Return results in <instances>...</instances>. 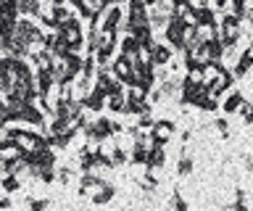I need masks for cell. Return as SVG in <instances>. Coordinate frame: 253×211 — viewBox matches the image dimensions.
I'll use <instances>...</instances> for the list:
<instances>
[{
	"label": "cell",
	"instance_id": "obj_1",
	"mask_svg": "<svg viewBox=\"0 0 253 211\" xmlns=\"http://www.w3.org/2000/svg\"><path fill=\"white\" fill-rule=\"evenodd\" d=\"M206 95H209V84H198V82H185V80H182L177 103L185 106V108L187 106H198Z\"/></svg>",
	"mask_w": 253,
	"mask_h": 211
},
{
	"label": "cell",
	"instance_id": "obj_2",
	"mask_svg": "<svg viewBox=\"0 0 253 211\" xmlns=\"http://www.w3.org/2000/svg\"><path fill=\"white\" fill-rule=\"evenodd\" d=\"M185 24H182L179 16H169V21H166L164 27V42H169L174 53H179L182 48H185Z\"/></svg>",
	"mask_w": 253,
	"mask_h": 211
},
{
	"label": "cell",
	"instance_id": "obj_3",
	"mask_svg": "<svg viewBox=\"0 0 253 211\" xmlns=\"http://www.w3.org/2000/svg\"><path fill=\"white\" fill-rule=\"evenodd\" d=\"M177 135V124L171 119H156L153 127H150V143L158 145H169V140Z\"/></svg>",
	"mask_w": 253,
	"mask_h": 211
},
{
	"label": "cell",
	"instance_id": "obj_4",
	"mask_svg": "<svg viewBox=\"0 0 253 211\" xmlns=\"http://www.w3.org/2000/svg\"><path fill=\"white\" fill-rule=\"evenodd\" d=\"M232 84H237L235 77H232V72H229V69H221V72L209 82V92H211L213 98H221L229 87H232Z\"/></svg>",
	"mask_w": 253,
	"mask_h": 211
},
{
	"label": "cell",
	"instance_id": "obj_5",
	"mask_svg": "<svg viewBox=\"0 0 253 211\" xmlns=\"http://www.w3.org/2000/svg\"><path fill=\"white\" fill-rule=\"evenodd\" d=\"M245 100V95L237 87H229L227 92H224V100L219 103V108L224 111V116H235L237 111H240V103Z\"/></svg>",
	"mask_w": 253,
	"mask_h": 211
},
{
	"label": "cell",
	"instance_id": "obj_6",
	"mask_svg": "<svg viewBox=\"0 0 253 211\" xmlns=\"http://www.w3.org/2000/svg\"><path fill=\"white\" fill-rule=\"evenodd\" d=\"M103 182H106V177L100 174L98 169H92V171H82V177H79V195H90L95 187H100Z\"/></svg>",
	"mask_w": 253,
	"mask_h": 211
},
{
	"label": "cell",
	"instance_id": "obj_7",
	"mask_svg": "<svg viewBox=\"0 0 253 211\" xmlns=\"http://www.w3.org/2000/svg\"><path fill=\"white\" fill-rule=\"evenodd\" d=\"M174 58V48L169 42H156L153 48H150V64L156 69L158 66H169V61Z\"/></svg>",
	"mask_w": 253,
	"mask_h": 211
},
{
	"label": "cell",
	"instance_id": "obj_8",
	"mask_svg": "<svg viewBox=\"0 0 253 211\" xmlns=\"http://www.w3.org/2000/svg\"><path fill=\"white\" fill-rule=\"evenodd\" d=\"M166 145H158V143H150L148 145V161H145V169H164L166 167Z\"/></svg>",
	"mask_w": 253,
	"mask_h": 211
},
{
	"label": "cell",
	"instance_id": "obj_9",
	"mask_svg": "<svg viewBox=\"0 0 253 211\" xmlns=\"http://www.w3.org/2000/svg\"><path fill=\"white\" fill-rule=\"evenodd\" d=\"M82 106H84V111H92V114H100L103 108H106V95H103L100 90H90L87 95L82 98Z\"/></svg>",
	"mask_w": 253,
	"mask_h": 211
},
{
	"label": "cell",
	"instance_id": "obj_10",
	"mask_svg": "<svg viewBox=\"0 0 253 211\" xmlns=\"http://www.w3.org/2000/svg\"><path fill=\"white\" fill-rule=\"evenodd\" d=\"M116 198V185L111 182H103L100 187H95V193L90 195V201L95 203V206H103V203H111Z\"/></svg>",
	"mask_w": 253,
	"mask_h": 211
},
{
	"label": "cell",
	"instance_id": "obj_11",
	"mask_svg": "<svg viewBox=\"0 0 253 211\" xmlns=\"http://www.w3.org/2000/svg\"><path fill=\"white\" fill-rule=\"evenodd\" d=\"M16 8H19V16L37 19L40 11H42V0H16Z\"/></svg>",
	"mask_w": 253,
	"mask_h": 211
},
{
	"label": "cell",
	"instance_id": "obj_12",
	"mask_svg": "<svg viewBox=\"0 0 253 211\" xmlns=\"http://www.w3.org/2000/svg\"><path fill=\"white\" fill-rule=\"evenodd\" d=\"M21 190V174H13V171H5L0 177V193H16Z\"/></svg>",
	"mask_w": 253,
	"mask_h": 211
},
{
	"label": "cell",
	"instance_id": "obj_13",
	"mask_svg": "<svg viewBox=\"0 0 253 211\" xmlns=\"http://www.w3.org/2000/svg\"><path fill=\"white\" fill-rule=\"evenodd\" d=\"M106 108H108L111 114H124V108H126L124 90L122 92H114V95H106Z\"/></svg>",
	"mask_w": 253,
	"mask_h": 211
},
{
	"label": "cell",
	"instance_id": "obj_14",
	"mask_svg": "<svg viewBox=\"0 0 253 211\" xmlns=\"http://www.w3.org/2000/svg\"><path fill=\"white\" fill-rule=\"evenodd\" d=\"M145 161H148V145L132 143V148H129V164H134V167H145Z\"/></svg>",
	"mask_w": 253,
	"mask_h": 211
},
{
	"label": "cell",
	"instance_id": "obj_15",
	"mask_svg": "<svg viewBox=\"0 0 253 211\" xmlns=\"http://www.w3.org/2000/svg\"><path fill=\"white\" fill-rule=\"evenodd\" d=\"M193 169H195V159L190 153H185V156H179V161H177V177H190L193 174Z\"/></svg>",
	"mask_w": 253,
	"mask_h": 211
},
{
	"label": "cell",
	"instance_id": "obj_16",
	"mask_svg": "<svg viewBox=\"0 0 253 211\" xmlns=\"http://www.w3.org/2000/svg\"><path fill=\"white\" fill-rule=\"evenodd\" d=\"M185 82H198V84H206L203 80V64H193L185 69V77H182Z\"/></svg>",
	"mask_w": 253,
	"mask_h": 211
},
{
	"label": "cell",
	"instance_id": "obj_17",
	"mask_svg": "<svg viewBox=\"0 0 253 211\" xmlns=\"http://www.w3.org/2000/svg\"><path fill=\"white\" fill-rule=\"evenodd\" d=\"M221 69H224V66H221V61H206V64H203V80H206V84H209L213 77L221 72Z\"/></svg>",
	"mask_w": 253,
	"mask_h": 211
},
{
	"label": "cell",
	"instance_id": "obj_18",
	"mask_svg": "<svg viewBox=\"0 0 253 211\" xmlns=\"http://www.w3.org/2000/svg\"><path fill=\"white\" fill-rule=\"evenodd\" d=\"M195 108H201V111H206V114H213V111H219V98H213L211 92H209V95H206Z\"/></svg>",
	"mask_w": 253,
	"mask_h": 211
},
{
	"label": "cell",
	"instance_id": "obj_19",
	"mask_svg": "<svg viewBox=\"0 0 253 211\" xmlns=\"http://www.w3.org/2000/svg\"><path fill=\"white\" fill-rule=\"evenodd\" d=\"M211 127L216 129L224 140H229V135H232V132H229V122H227V116H219V119H213V122H211Z\"/></svg>",
	"mask_w": 253,
	"mask_h": 211
},
{
	"label": "cell",
	"instance_id": "obj_20",
	"mask_svg": "<svg viewBox=\"0 0 253 211\" xmlns=\"http://www.w3.org/2000/svg\"><path fill=\"white\" fill-rule=\"evenodd\" d=\"M229 209H235V211H245V209H248V201H245V190H243V187H237V190H235V201L229 203Z\"/></svg>",
	"mask_w": 253,
	"mask_h": 211
},
{
	"label": "cell",
	"instance_id": "obj_21",
	"mask_svg": "<svg viewBox=\"0 0 253 211\" xmlns=\"http://www.w3.org/2000/svg\"><path fill=\"white\" fill-rule=\"evenodd\" d=\"M169 206H171V209H179V211H187V209H190V203H187L185 198H182L179 187H177V190L171 193V198H169Z\"/></svg>",
	"mask_w": 253,
	"mask_h": 211
},
{
	"label": "cell",
	"instance_id": "obj_22",
	"mask_svg": "<svg viewBox=\"0 0 253 211\" xmlns=\"http://www.w3.org/2000/svg\"><path fill=\"white\" fill-rule=\"evenodd\" d=\"M164 100H166V98H164V92H161V87H158V84L148 90V103H150V106H161Z\"/></svg>",
	"mask_w": 253,
	"mask_h": 211
},
{
	"label": "cell",
	"instance_id": "obj_23",
	"mask_svg": "<svg viewBox=\"0 0 253 211\" xmlns=\"http://www.w3.org/2000/svg\"><path fill=\"white\" fill-rule=\"evenodd\" d=\"M71 177H74V171H71V169H66V167L55 169V182H58V185H69Z\"/></svg>",
	"mask_w": 253,
	"mask_h": 211
},
{
	"label": "cell",
	"instance_id": "obj_24",
	"mask_svg": "<svg viewBox=\"0 0 253 211\" xmlns=\"http://www.w3.org/2000/svg\"><path fill=\"white\" fill-rule=\"evenodd\" d=\"M153 122H156V119H153V114L145 111V114H140V116H137V122H134V124H137L140 129H148V132H150V127H153Z\"/></svg>",
	"mask_w": 253,
	"mask_h": 211
},
{
	"label": "cell",
	"instance_id": "obj_25",
	"mask_svg": "<svg viewBox=\"0 0 253 211\" xmlns=\"http://www.w3.org/2000/svg\"><path fill=\"white\" fill-rule=\"evenodd\" d=\"M27 206L29 209H47V206H50V201H47V198H29Z\"/></svg>",
	"mask_w": 253,
	"mask_h": 211
},
{
	"label": "cell",
	"instance_id": "obj_26",
	"mask_svg": "<svg viewBox=\"0 0 253 211\" xmlns=\"http://www.w3.org/2000/svg\"><path fill=\"white\" fill-rule=\"evenodd\" d=\"M243 169L248 171V174H253V153H248V156L243 159Z\"/></svg>",
	"mask_w": 253,
	"mask_h": 211
},
{
	"label": "cell",
	"instance_id": "obj_27",
	"mask_svg": "<svg viewBox=\"0 0 253 211\" xmlns=\"http://www.w3.org/2000/svg\"><path fill=\"white\" fill-rule=\"evenodd\" d=\"M193 140V129H182L179 132V143H190Z\"/></svg>",
	"mask_w": 253,
	"mask_h": 211
},
{
	"label": "cell",
	"instance_id": "obj_28",
	"mask_svg": "<svg viewBox=\"0 0 253 211\" xmlns=\"http://www.w3.org/2000/svg\"><path fill=\"white\" fill-rule=\"evenodd\" d=\"M13 206V201L8 198V195H3V198H0V209H11Z\"/></svg>",
	"mask_w": 253,
	"mask_h": 211
},
{
	"label": "cell",
	"instance_id": "obj_29",
	"mask_svg": "<svg viewBox=\"0 0 253 211\" xmlns=\"http://www.w3.org/2000/svg\"><path fill=\"white\" fill-rule=\"evenodd\" d=\"M156 3H158V0H142V5H145V8H153Z\"/></svg>",
	"mask_w": 253,
	"mask_h": 211
},
{
	"label": "cell",
	"instance_id": "obj_30",
	"mask_svg": "<svg viewBox=\"0 0 253 211\" xmlns=\"http://www.w3.org/2000/svg\"><path fill=\"white\" fill-rule=\"evenodd\" d=\"M116 3H124V0H103V5H116Z\"/></svg>",
	"mask_w": 253,
	"mask_h": 211
},
{
	"label": "cell",
	"instance_id": "obj_31",
	"mask_svg": "<svg viewBox=\"0 0 253 211\" xmlns=\"http://www.w3.org/2000/svg\"><path fill=\"white\" fill-rule=\"evenodd\" d=\"M248 32H251V37H253V19L248 21Z\"/></svg>",
	"mask_w": 253,
	"mask_h": 211
},
{
	"label": "cell",
	"instance_id": "obj_32",
	"mask_svg": "<svg viewBox=\"0 0 253 211\" xmlns=\"http://www.w3.org/2000/svg\"><path fill=\"white\" fill-rule=\"evenodd\" d=\"M0 53H3V37H0Z\"/></svg>",
	"mask_w": 253,
	"mask_h": 211
},
{
	"label": "cell",
	"instance_id": "obj_33",
	"mask_svg": "<svg viewBox=\"0 0 253 211\" xmlns=\"http://www.w3.org/2000/svg\"><path fill=\"white\" fill-rule=\"evenodd\" d=\"M3 127H5V122H3V119H0V129H3Z\"/></svg>",
	"mask_w": 253,
	"mask_h": 211
}]
</instances>
